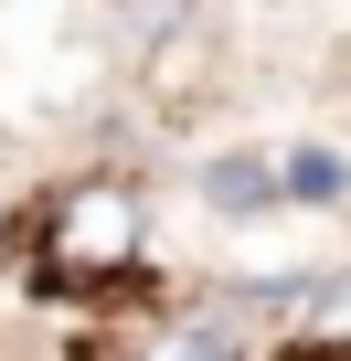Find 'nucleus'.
<instances>
[{
	"mask_svg": "<svg viewBox=\"0 0 351 361\" xmlns=\"http://www.w3.org/2000/svg\"><path fill=\"white\" fill-rule=\"evenodd\" d=\"M149 255V202L128 180H64V202L43 213V276L54 287H107Z\"/></svg>",
	"mask_w": 351,
	"mask_h": 361,
	"instance_id": "1",
	"label": "nucleus"
},
{
	"mask_svg": "<svg viewBox=\"0 0 351 361\" xmlns=\"http://www.w3.org/2000/svg\"><path fill=\"white\" fill-rule=\"evenodd\" d=\"M203 202L234 213V224L277 213V159H266V149H224V159H203Z\"/></svg>",
	"mask_w": 351,
	"mask_h": 361,
	"instance_id": "2",
	"label": "nucleus"
},
{
	"mask_svg": "<svg viewBox=\"0 0 351 361\" xmlns=\"http://www.w3.org/2000/svg\"><path fill=\"white\" fill-rule=\"evenodd\" d=\"M138 361H256V340H245L234 308H192V319H170Z\"/></svg>",
	"mask_w": 351,
	"mask_h": 361,
	"instance_id": "3",
	"label": "nucleus"
},
{
	"mask_svg": "<svg viewBox=\"0 0 351 361\" xmlns=\"http://www.w3.org/2000/svg\"><path fill=\"white\" fill-rule=\"evenodd\" d=\"M287 308H298L309 350H351V266H319L309 287H287Z\"/></svg>",
	"mask_w": 351,
	"mask_h": 361,
	"instance_id": "4",
	"label": "nucleus"
},
{
	"mask_svg": "<svg viewBox=\"0 0 351 361\" xmlns=\"http://www.w3.org/2000/svg\"><path fill=\"white\" fill-rule=\"evenodd\" d=\"M277 202H309V213L351 202V159H340V149H287V159H277Z\"/></svg>",
	"mask_w": 351,
	"mask_h": 361,
	"instance_id": "5",
	"label": "nucleus"
}]
</instances>
